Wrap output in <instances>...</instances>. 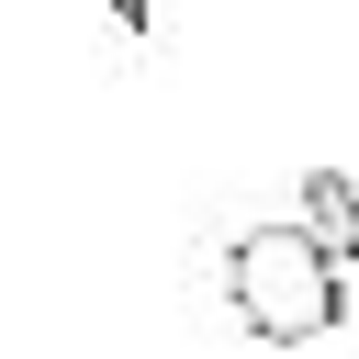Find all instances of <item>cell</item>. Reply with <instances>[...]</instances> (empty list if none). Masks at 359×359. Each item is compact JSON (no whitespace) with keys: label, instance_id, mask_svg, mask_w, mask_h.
Segmentation results:
<instances>
[{"label":"cell","instance_id":"obj_1","mask_svg":"<svg viewBox=\"0 0 359 359\" xmlns=\"http://www.w3.org/2000/svg\"><path fill=\"white\" fill-rule=\"evenodd\" d=\"M337 269H348V258H337L325 236H303V224H247V236L224 247V303H236L247 337L303 348V337H337V314H348V280H337Z\"/></svg>","mask_w":359,"mask_h":359},{"label":"cell","instance_id":"obj_2","mask_svg":"<svg viewBox=\"0 0 359 359\" xmlns=\"http://www.w3.org/2000/svg\"><path fill=\"white\" fill-rule=\"evenodd\" d=\"M303 236H325L337 258H359V180L348 168H303Z\"/></svg>","mask_w":359,"mask_h":359}]
</instances>
